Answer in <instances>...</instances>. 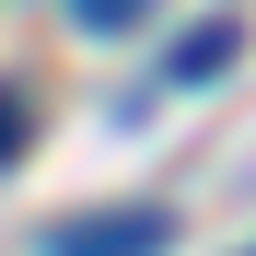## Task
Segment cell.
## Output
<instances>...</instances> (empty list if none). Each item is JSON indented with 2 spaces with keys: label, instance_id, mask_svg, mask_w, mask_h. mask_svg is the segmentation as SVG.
I'll return each mask as SVG.
<instances>
[{
  "label": "cell",
  "instance_id": "obj_4",
  "mask_svg": "<svg viewBox=\"0 0 256 256\" xmlns=\"http://www.w3.org/2000/svg\"><path fill=\"white\" fill-rule=\"evenodd\" d=\"M24 140H35V116H24V94H0V163H12Z\"/></svg>",
  "mask_w": 256,
  "mask_h": 256
},
{
  "label": "cell",
  "instance_id": "obj_1",
  "mask_svg": "<svg viewBox=\"0 0 256 256\" xmlns=\"http://www.w3.org/2000/svg\"><path fill=\"white\" fill-rule=\"evenodd\" d=\"M175 244V222L163 210H94V222H58L47 256H163Z\"/></svg>",
  "mask_w": 256,
  "mask_h": 256
},
{
  "label": "cell",
  "instance_id": "obj_3",
  "mask_svg": "<svg viewBox=\"0 0 256 256\" xmlns=\"http://www.w3.org/2000/svg\"><path fill=\"white\" fill-rule=\"evenodd\" d=\"M70 24L82 35H128V24H152V0H70Z\"/></svg>",
  "mask_w": 256,
  "mask_h": 256
},
{
  "label": "cell",
  "instance_id": "obj_2",
  "mask_svg": "<svg viewBox=\"0 0 256 256\" xmlns=\"http://www.w3.org/2000/svg\"><path fill=\"white\" fill-rule=\"evenodd\" d=\"M233 58H244V24H233V12H210L198 35H175V58H163V82L186 94V82H222Z\"/></svg>",
  "mask_w": 256,
  "mask_h": 256
}]
</instances>
